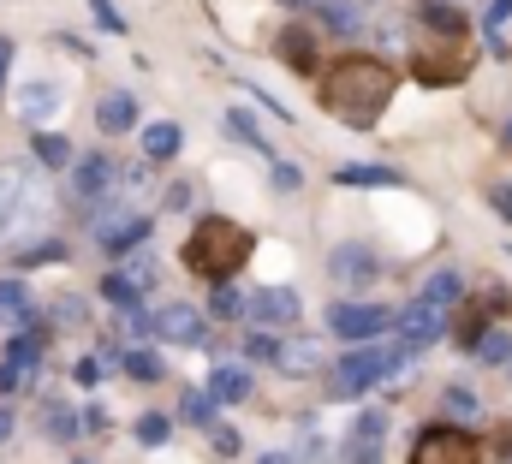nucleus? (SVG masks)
Wrapping results in <instances>:
<instances>
[{"label":"nucleus","mask_w":512,"mask_h":464,"mask_svg":"<svg viewBox=\"0 0 512 464\" xmlns=\"http://www.w3.org/2000/svg\"><path fill=\"white\" fill-rule=\"evenodd\" d=\"M316 78H322V90H316L322 96V114H334L340 125H352V131H370L376 114L393 102V72H387L382 60H370V54H346V60H334Z\"/></svg>","instance_id":"obj_1"},{"label":"nucleus","mask_w":512,"mask_h":464,"mask_svg":"<svg viewBox=\"0 0 512 464\" xmlns=\"http://www.w3.org/2000/svg\"><path fill=\"white\" fill-rule=\"evenodd\" d=\"M429 24L435 30H423V42H417V54H411V72H417V84H459V78H471V60H477V48H471V24L459 18V12H447V6H435L429 0Z\"/></svg>","instance_id":"obj_2"},{"label":"nucleus","mask_w":512,"mask_h":464,"mask_svg":"<svg viewBox=\"0 0 512 464\" xmlns=\"http://www.w3.org/2000/svg\"><path fill=\"white\" fill-rule=\"evenodd\" d=\"M256 238L239 221H227V215H203L191 238H185V268L191 274H203V280H233L245 262H251Z\"/></svg>","instance_id":"obj_3"},{"label":"nucleus","mask_w":512,"mask_h":464,"mask_svg":"<svg viewBox=\"0 0 512 464\" xmlns=\"http://www.w3.org/2000/svg\"><path fill=\"white\" fill-rule=\"evenodd\" d=\"M405 357H411L405 340H399V346H382V334H376V340H358V351H346V357L328 369V399H358L364 387L387 381Z\"/></svg>","instance_id":"obj_4"},{"label":"nucleus","mask_w":512,"mask_h":464,"mask_svg":"<svg viewBox=\"0 0 512 464\" xmlns=\"http://www.w3.org/2000/svg\"><path fill=\"white\" fill-rule=\"evenodd\" d=\"M48 215V191L30 167H0V238L36 227Z\"/></svg>","instance_id":"obj_5"},{"label":"nucleus","mask_w":512,"mask_h":464,"mask_svg":"<svg viewBox=\"0 0 512 464\" xmlns=\"http://www.w3.org/2000/svg\"><path fill=\"white\" fill-rule=\"evenodd\" d=\"M411 464H483V447H477L459 423H435V429L417 435Z\"/></svg>","instance_id":"obj_6"},{"label":"nucleus","mask_w":512,"mask_h":464,"mask_svg":"<svg viewBox=\"0 0 512 464\" xmlns=\"http://www.w3.org/2000/svg\"><path fill=\"white\" fill-rule=\"evenodd\" d=\"M149 227H155V221H149V215H137V209H126V203H102V209H96V244H102V250H114V256L131 250V244H143Z\"/></svg>","instance_id":"obj_7"},{"label":"nucleus","mask_w":512,"mask_h":464,"mask_svg":"<svg viewBox=\"0 0 512 464\" xmlns=\"http://www.w3.org/2000/svg\"><path fill=\"white\" fill-rule=\"evenodd\" d=\"M376 274H382V256H376L370 244H340V250H328V280H334V286L364 292V286H376Z\"/></svg>","instance_id":"obj_8"},{"label":"nucleus","mask_w":512,"mask_h":464,"mask_svg":"<svg viewBox=\"0 0 512 464\" xmlns=\"http://www.w3.org/2000/svg\"><path fill=\"white\" fill-rule=\"evenodd\" d=\"M393 322H399V340H405L411 351L435 346V340H441V334L453 328V322H447V304H429V298H417V304H405V310H399Z\"/></svg>","instance_id":"obj_9"},{"label":"nucleus","mask_w":512,"mask_h":464,"mask_svg":"<svg viewBox=\"0 0 512 464\" xmlns=\"http://www.w3.org/2000/svg\"><path fill=\"white\" fill-rule=\"evenodd\" d=\"M328 328L358 346V340H376V334L393 328V310H382V304H334L328 310Z\"/></svg>","instance_id":"obj_10"},{"label":"nucleus","mask_w":512,"mask_h":464,"mask_svg":"<svg viewBox=\"0 0 512 464\" xmlns=\"http://www.w3.org/2000/svg\"><path fill=\"white\" fill-rule=\"evenodd\" d=\"M203 316L191 310V304H167V310H155V340H167V346H203Z\"/></svg>","instance_id":"obj_11"},{"label":"nucleus","mask_w":512,"mask_h":464,"mask_svg":"<svg viewBox=\"0 0 512 464\" xmlns=\"http://www.w3.org/2000/svg\"><path fill=\"white\" fill-rule=\"evenodd\" d=\"M245 310H251V322H262V328H292L298 322V292L292 286H262Z\"/></svg>","instance_id":"obj_12"},{"label":"nucleus","mask_w":512,"mask_h":464,"mask_svg":"<svg viewBox=\"0 0 512 464\" xmlns=\"http://www.w3.org/2000/svg\"><path fill=\"white\" fill-rule=\"evenodd\" d=\"M382 441H387V411H364L352 441H346V464H382Z\"/></svg>","instance_id":"obj_13"},{"label":"nucleus","mask_w":512,"mask_h":464,"mask_svg":"<svg viewBox=\"0 0 512 464\" xmlns=\"http://www.w3.org/2000/svg\"><path fill=\"white\" fill-rule=\"evenodd\" d=\"M280 60H286L298 78H316V72H322V60H316V30L286 24V30H280Z\"/></svg>","instance_id":"obj_14"},{"label":"nucleus","mask_w":512,"mask_h":464,"mask_svg":"<svg viewBox=\"0 0 512 464\" xmlns=\"http://www.w3.org/2000/svg\"><path fill=\"white\" fill-rule=\"evenodd\" d=\"M322 363H328L322 340H280V351H274V369H286V375H316Z\"/></svg>","instance_id":"obj_15"},{"label":"nucleus","mask_w":512,"mask_h":464,"mask_svg":"<svg viewBox=\"0 0 512 464\" xmlns=\"http://www.w3.org/2000/svg\"><path fill=\"white\" fill-rule=\"evenodd\" d=\"M114 173H120V167H114L108 155H84V161H78V173H72V191H78V197H96V203H102V197L114 191Z\"/></svg>","instance_id":"obj_16"},{"label":"nucleus","mask_w":512,"mask_h":464,"mask_svg":"<svg viewBox=\"0 0 512 464\" xmlns=\"http://www.w3.org/2000/svg\"><path fill=\"white\" fill-rule=\"evenodd\" d=\"M30 322H36V304L24 280H0V328H30Z\"/></svg>","instance_id":"obj_17"},{"label":"nucleus","mask_w":512,"mask_h":464,"mask_svg":"<svg viewBox=\"0 0 512 464\" xmlns=\"http://www.w3.org/2000/svg\"><path fill=\"white\" fill-rule=\"evenodd\" d=\"M209 393H215V405H239V399H251V375L239 363H221L209 375Z\"/></svg>","instance_id":"obj_18"},{"label":"nucleus","mask_w":512,"mask_h":464,"mask_svg":"<svg viewBox=\"0 0 512 464\" xmlns=\"http://www.w3.org/2000/svg\"><path fill=\"white\" fill-rule=\"evenodd\" d=\"M96 125H102V131H114V137H120V131H131V125H137V96H126V90L102 96V108H96Z\"/></svg>","instance_id":"obj_19"},{"label":"nucleus","mask_w":512,"mask_h":464,"mask_svg":"<svg viewBox=\"0 0 512 464\" xmlns=\"http://www.w3.org/2000/svg\"><path fill=\"white\" fill-rule=\"evenodd\" d=\"M179 143H185L179 125H167V119H161V125H143V155H149V161H173Z\"/></svg>","instance_id":"obj_20"},{"label":"nucleus","mask_w":512,"mask_h":464,"mask_svg":"<svg viewBox=\"0 0 512 464\" xmlns=\"http://www.w3.org/2000/svg\"><path fill=\"white\" fill-rule=\"evenodd\" d=\"M334 179H340V185H405L393 167H376V161H352V167H340Z\"/></svg>","instance_id":"obj_21"},{"label":"nucleus","mask_w":512,"mask_h":464,"mask_svg":"<svg viewBox=\"0 0 512 464\" xmlns=\"http://www.w3.org/2000/svg\"><path fill=\"white\" fill-rule=\"evenodd\" d=\"M471 357H477V363H489V369H507V357H512V340L501 334V328H483V340L471 346Z\"/></svg>","instance_id":"obj_22"},{"label":"nucleus","mask_w":512,"mask_h":464,"mask_svg":"<svg viewBox=\"0 0 512 464\" xmlns=\"http://www.w3.org/2000/svg\"><path fill=\"white\" fill-rule=\"evenodd\" d=\"M322 18H328V30H340V36H358L364 6H352V0H322Z\"/></svg>","instance_id":"obj_23"},{"label":"nucleus","mask_w":512,"mask_h":464,"mask_svg":"<svg viewBox=\"0 0 512 464\" xmlns=\"http://www.w3.org/2000/svg\"><path fill=\"white\" fill-rule=\"evenodd\" d=\"M30 149H36V161H42V167H72V143H66V137H54V131H36V137H30Z\"/></svg>","instance_id":"obj_24"},{"label":"nucleus","mask_w":512,"mask_h":464,"mask_svg":"<svg viewBox=\"0 0 512 464\" xmlns=\"http://www.w3.org/2000/svg\"><path fill=\"white\" fill-rule=\"evenodd\" d=\"M179 417H185V423H197V429H209V423H215V393H203V387H185V399H179Z\"/></svg>","instance_id":"obj_25"},{"label":"nucleus","mask_w":512,"mask_h":464,"mask_svg":"<svg viewBox=\"0 0 512 464\" xmlns=\"http://www.w3.org/2000/svg\"><path fill=\"white\" fill-rule=\"evenodd\" d=\"M120 363H126V375L131 381H161V375H167V363H161V357H155V351H126V357H120Z\"/></svg>","instance_id":"obj_26"},{"label":"nucleus","mask_w":512,"mask_h":464,"mask_svg":"<svg viewBox=\"0 0 512 464\" xmlns=\"http://www.w3.org/2000/svg\"><path fill=\"white\" fill-rule=\"evenodd\" d=\"M459 292H465V280H459L453 268L429 274V286H423V298H429V304H459Z\"/></svg>","instance_id":"obj_27"},{"label":"nucleus","mask_w":512,"mask_h":464,"mask_svg":"<svg viewBox=\"0 0 512 464\" xmlns=\"http://www.w3.org/2000/svg\"><path fill=\"white\" fill-rule=\"evenodd\" d=\"M483 328H489V310H477V304H465V310H459V322H453V334H459V346H465V351L483 340Z\"/></svg>","instance_id":"obj_28"},{"label":"nucleus","mask_w":512,"mask_h":464,"mask_svg":"<svg viewBox=\"0 0 512 464\" xmlns=\"http://www.w3.org/2000/svg\"><path fill=\"white\" fill-rule=\"evenodd\" d=\"M54 102H60V90H54V84H30V90L18 96V114H24V119H42Z\"/></svg>","instance_id":"obj_29"},{"label":"nucleus","mask_w":512,"mask_h":464,"mask_svg":"<svg viewBox=\"0 0 512 464\" xmlns=\"http://www.w3.org/2000/svg\"><path fill=\"white\" fill-rule=\"evenodd\" d=\"M209 310H215L221 322L245 316V298H239V286H233V280H215V298H209Z\"/></svg>","instance_id":"obj_30"},{"label":"nucleus","mask_w":512,"mask_h":464,"mask_svg":"<svg viewBox=\"0 0 512 464\" xmlns=\"http://www.w3.org/2000/svg\"><path fill=\"white\" fill-rule=\"evenodd\" d=\"M102 298H108V304H120V310H126V304H143V292L131 286L126 274H120V268H114V274L102 280Z\"/></svg>","instance_id":"obj_31"},{"label":"nucleus","mask_w":512,"mask_h":464,"mask_svg":"<svg viewBox=\"0 0 512 464\" xmlns=\"http://www.w3.org/2000/svg\"><path fill=\"white\" fill-rule=\"evenodd\" d=\"M42 429H48V435H54V441H72V435H78V429H84V423H78V417H72V411H66V405H48V417H42Z\"/></svg>","instance_id":"obj_32"},{"label":"nucleus","mask_w":512,"mask_h":464,"mask_svg":"<svg viewBox=\"0 0 512 464\" xmlns=\"http://www.w3.org/2000/svg\"><path fill=\"white\" fill-rule=\"evenodd\" d=\"M167 435H173V423H167L161 411H143V417H137V441H143V447H161Z\"/></svg>","instance_id":"obj_33"},{"label":"nucleus","mask_w":512,"mask_h":464,"mask_svg":"<svg viewBox=\"0 0 512 464\" xmlns=\"http://www.w3.org/2000/svg\"><path fill=\"white\" fill-rule=\"evenodd\" d=\"M441 405H447V417H477L483 405H477V393H465V387H447L441 393Z\"/></svg>","instance_id":"obj_34"},{"label":"nucleus","mask_w":512,"mask_h":464,"mask_svg":"<svg viewBox=\"0 0 512 464\" xmlns=\"http://www.w3.org/2000/svg\"><path fill=\"white\" fill-rule=\"evenodd\" d=\"M209 441H215V453H221V459H239V453H245L239 429H227V423H209Z\"/></svg>","instance_id":"obj_35"},{"label":"nucleus","mask_w":512,"mask_h":464,"mask_svg":"<svg viewBox=\"0 0 512 464\" xmlns=\"http://www.w3.org/2000/svg\"><path fill=\"white\" fill-rule=\"evenodd\" d=\"M507 18H512V0H489L483 30H489V42H495V48H507V42H501V24H507Z\"/></svg>","instance_id":"obj_36"},{"label":"nucleus","mask_w":512,"mask_h":464,"mask_svg":"<svg viewBox=\"0 0 512 464\" xmlns=\"http://www.w3.org/2000/svg\"><path fill=\"white\" fill-rule=\"evenodd\" d=\"M120 274H126V280L137 286V292H149V286H155V262H149V256H131L126 268H120Z\"/></svg>","instance_id":"obj_37"},{"label":"nucleus","mask_w":512,"mask_h":464,"mask_svg":"<svg viewBox=\"0 0 512 464\" xmlns=\"http://www.w3.org/2000/svg\"><path fill=\"white\" fill-rule=\"evenodd\" d=\"M54 322L60 328H84V298H60L54 304Z\"/></svg>","instance_id":"obj_38"},{"label":"nucleus","mask_w":512,"mask_h":464,"mask_svg":"<svg viewBox=\"0 0 512 464\" xmlns=\"http://www.w3.org/2000/svg\"><path fill=\"white\" fill-rule=\"evenodd\" d=\"M90 12H96V24H102V30H114V36H126V18L114 12V0H90Z\"/></svg>","instance_id":"obj_39"},{"label":"nucleus","mask_w":512,"mask_h":464,"mask_svg":"<svg viewBox=\"0 0 512 464\" xmlns=\"http://www.w3.org/2000/svg\"><path fill=\"white\" fill-rule=\"evenodd\" d=\"M227 131H233L239 143H251V149H268V143H262V131H256V125H251L245 114H227Z\"/></svg>","instance_id":"obj_40"},{"label":"nucleus","mask_w":512,"mask_h":464,"mask_svg":"<svg viewBox=\"0 0 512 464\" xmlns=\"http://www.w3.org/2000/svg\"><path fill=\"white\" fill-rule=\"evenodd\" d=\"M30 387V369H18V363H0V393H24Z\"/></svg>","instance_id":"obj_41"},{"label":"nucleus","mask_w":512,"mask_h":464,"mask_svg":"<svg viewBox=\"0 0 512 464\" xmlns=\"http://www.w3.org/2000/svg\"><path fill=\"white\" fill-rule=\"evenodd\" d=\"M274 351H280V340H268V334H251L245 340V357H256V363H274Z\"/></svg>","instance_id":"obj_42"},{"label":"nucleus","mask_w":512,"mask_h":464,"mask_svg":"<svg viewBox=\"0 0 512 464\" xmlns=\"http://www.w3.org/2000/svg\"><path fill=\"white\" fill-rule=\"evenodd\" d=\"M60 256H66V244H36V250L18 256V268H30V262H60Z\"/></svg>","instance_id":"obj_43"},{"label":"nucleus","mask_w":512,"mask_h":464,"mask_svg":"<svg viewBox=\"0 0 512 464\" xmlns=\"http://www.w3.org/2000/svg\"><path fill=\"white\" fill-rule=\"evenodd\" d=\"M102 369H108L102 357H84V363L72 369V381H78V387H96V381H102Z\"/></svg>","instance_id":"obj_44"},{"label":"nucleus","mask_w":512,"mask_h":464,"mask_svg":"<svg viewBox=\"0 0 512 464\" xmlns=\"http://www.w3.org/2000/svg\"><path fill=\"white\" fill-rule=\"evenodd\" d=\"M274 185H280V191H298V185H304V173H298L292 161H274Z\"/></svg>","instance_id":"obj_45"},{"label":"nucleus","mask_w":512,"mask_h":464,"mask_svg":"<svg viewBox=\"0 0 512 464\" xmlns=\"http://www.w3.org/2000/svg\"><path fill=\"white\" fill-rule=\"evenodd\" d=\"M495 459L512 464V423H507V429H495Z\"/></svg>","instance_id":"obj_46"},{"label":"nucleus","mask_w":512,"mask_h":464,"mask_svg":"<svg viewBox=\"0 0 512 464\" xmlns=\"http://www.w3.org/2000/svg\"><path fill=\"white\" fill-rule=\"evenodd\" d=\"M78 423H84V429H96V435H102V429H108V411H102V405H90V411H84V417H78Z\"/></svg>","instance_id":"obj_47"},{"label":"nucleus","mask_w":512,"mask_h":464,"mask_svg":"<svg viewBox=\"0 0 512 464\" xmlns=\"http://www.w3.org/2000/svg\"><path fill=\"white\" fill-rule=\"evenodd\" d=\"M304 464H328V453H322V441H316V435L304 441Z\"/></svg>","instance_id":"obj_48"},{"label":"nucleus","mask_w":512,"mask_h":464,"mask_svg":"<svg viewBox=\"0 0 512 464\" xmlns=\"http://www.w3.org/2000/svg\"><path fill=\"white\" fill-rule=\"evenodd\" d=\"M6 66H12V42L0 36V84H6Z\"/></svg>","instance_id":"obj_49"},{"label":"nucleus","mask_w":512,"mask_h":464,"mask_svg":"<svg viewBox=\"0 0 512 464\" xmlns=\"http://www.w3.org/2000/svg\"><path fill=\"white\" fill-rule=\"evenodd\" d=\"M495 209H501V215L512 221V191H495Z\"/></svg>","instance_id":"obj_50"},{"label":"nucleus","mask_w":512,"mask_h":464,"mask_svg":"<svg viewBox=\"0 0 512 464\" xmlns=\"http://www.w3.org/2000/svg\"><path fill=\"white\" fill-rule=\"evenodd\" d=\"M6 435H12V411H0V441H6Z\"/></svg>","instance_id":"obj_51"},{"label":"nucleus","mask_w":512,"mask_h":464,"mask_svg":"<svg viewBox=\"0 0 512 464\" xmlns=\"http://www.w3.org/2000/svg\"><path fill=\"white\" fill-rule=\"evenodd\" d=\"M262 464H286V459H280V453H268V459H262Z\"/></svg>","instance_id":"obj_52"},{"label":"nucleus","mask_w":512,"mask_h":464,"mask_svg":"<svg viewBox=\"0 0 512 464\" xmlns=\"http://www.w3.org/2000/svg\"><path fill=\"white\" fill-rule=\"evenodd\" d=\"M507 149H512V119H507Z\"/></svg>","instance_id":"obj_53"},{"label":"nucleus","mask_w":512,"mask_h":464,"mask_svg":"<svg viewBox=\"0 0 512 464\" xmlns=\"http://www.w3.org/2000/svg\"><path fill=\"white\" fill-rule=\"evenodd\" d=\"M292 6H310V0H292Z\"/></svg>","instance_id":"obj_54"},{"label":"nucleus","mask_w":512,"mask_h":464,"mask_svg":"<svg viewBox=\"0 0 512 464\" xmlns=\"http://www.w3.org/2000/svg\"><path fill=\"white\" fill-rule=\"evenodd\" d=\"M72 464H90V459H72Z\"/></svg>","instance_id":"obj_55"},{"label":"nucleus","mask_w":512,"mask_h":464,"mask_svg":"<svg viewBox=\"0 0 512 464\" xmlns=\"http://www.w3.org/2000/svg\"><path fill=\"white\" fill-rule=\"evenodd\" d=\"M507 369H512V357H507Z\"/></svg>","instance_id":"obj_56"}]
</instances>
